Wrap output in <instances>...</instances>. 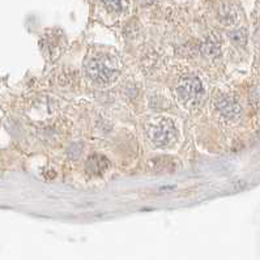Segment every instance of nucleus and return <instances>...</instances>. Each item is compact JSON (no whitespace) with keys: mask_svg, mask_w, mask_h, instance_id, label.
Listing matches in <instances>:
<instances>
[{"mask_svg":"<svg viewBox=\"0 0 260 260\" xmlns=\"http://www.w3.org/2000/svg\"><path fill=\"white\" fill-rule=\"evenodd\" d=\"M109 161L102 156L94 154V156L89 157L86 160L85 169L88 171V174L90 175H101L104 174L105 171L108 170Z\"/></svg>","mask_w":260,"mask_h":260,"instance_id":"obj_5","label":"nucleus"},{"mask_svg":"<svg viewBox=\"0 0 260 260\" xmlns=\"http://www.w3.org/2000/svg\"><path fill=\"white\" fill-rule=\"evenodd\" d=\"M148 136L158 148H167L178 139V130L174 122L169 118H160L148 127Z\"/></svg>","mask_w":260,"mask_h":260,"instance_id":"obj_2","label":"nucleus"},{"mask_svg":"<svg viewBox=\"0 0 260 260\" xmlns=\"http://www.w3.org/2000/svg\"><path fill=\"white\" fill-rule=\"evenodd\" d=\"M231 39L238 43V45H245L246 42V33L245 30H237L231 33Z\"/></svg>","mask_w":260,"mask_h":260,"instance_id":"obj_8","label":"nucleus"},{"mask_svg":"<svg viewBox=\"0 0 260 260\" xmlns=\"http://www.w3.org/2000/svg\"><path fill=\"white\" fill-rule=\"evenodd\" d=\"M102 3L109 12L112 13H123L126 11L130 0H102Z\"/></svg>","mask_w":260,"mask_h":260,"instance_id":"obj_6","label":"nucleus"},{"mask_svg":"<svg viewBox=\"0 0 260 260\" xmlns=\"http://www.w3.org/2000/svg\"><path fill=\"white\" fill-rule=\"evenodd\" d=\"M122 63L115 54L108 51L92 52L85 60L86 76L98 86H109L116 81Z\"/></svg>","mask_w":260,"mask_h":260,"instance_id":"obj_1","label":"nucleus"},{"mask_svg":"<svg viewBox=\"0 0 260 260\" xmlns=\"http://www.w3.org/2000/svg\"><path fill=\"white\" fill-rule=\"evenodd\" d=\"M175 92L179 102L188 109L199 106L204 97V88L197 77L183 78L177 86Z\"/></svg>","mask_w":260,"mask_h":260,"instance_id":"obj_3","label":"nucleus"},{"mask_svg":"<svg viewBox=\"0 0 260 260\" xmlns=\"http://www.w3.org/2000/svg\"><path fill=\"white\" fill-rule=\"evenodd\" d=\"M203 50L207 55L216 56L219 55L220 52V41L217 36H209L208 39L205 41V43L203 45Z\"/></svg>","mask_w":260,"mask_h":260,"instance_id":"obj_7","label":"nucleus"},{"mask_svg":"<svg viewBox=\"0 0 260 260\" xmlns=\"http://www.w3.org/2000/svg\"><path fill=\"white\" fill-rule=\"evenodd\" d=\"M217 109L221 112V115L227 119H235L241 114V106L231 97H223L221 100H219Z\"/></svg>","mask_w":260,"mask_h":260,"instance_id":"obj_4","label":"nucleus"}]
</instances>
